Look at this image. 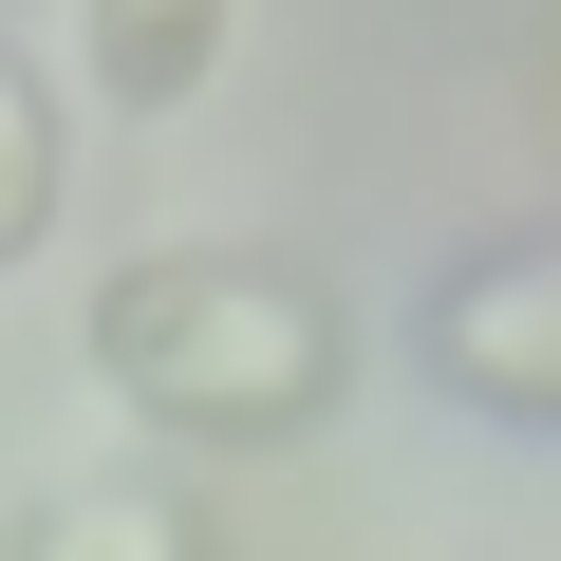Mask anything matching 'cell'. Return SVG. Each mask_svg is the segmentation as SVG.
<instances>
[{"mask_svg": "<svg viewBox=\"0 0 561 561\" xmlns=\"http://www.w3.org/2000/svg\"><path fill=\"white\" fill-rule=\"evenodd\" d=\"M76 76H94L113 113L206 94V76H225V0H113V20H76Z\"/></svg>", "mask_w": 561, "mask_h": 561, "instance_id": "277c9868", "label": "cell"}, {"mask_svg": "<svg viewBox=\"0 0 561 561\" xmlns=\"http://www.w3.org/2000/svg\"><path fill=\"white\" fill-rule=\"evenodd\" d=\"M542 131H561V57H542Z\"/></svg>", "mask_w": 561, "mask_h": 561, "instance_id": "8992f818", "label": "cell"}, {"mask_svg": "<svg viewBox=\"0 0 561 561\" xmlns=\"http://www.w3.org/2000/svg\"><path fill=\"white\" fill-rule=\"evenodd\" d=\"M0 561H225V524H206L187 468H76L0 524Z\"/></svg>", "mask_w": 561, "mask_h": 561, "instance_id": "3957f363", "label": "cell"}, {"mask_svg": "<svg viewBox=\"0 0 561 561\" xmlns=\"http://www.w3.org/2000/svg\"><path fill=\"white\" fill-rule=\"evenodd\" d=\"M412 356H431V393H468L505 431H561V225H486L412 300Z\"/></svg>", "mask_w": 561, "mask_h": 561, "instance_id": "7a4b0ae2", "label": "cell"}, {"mask_svg": "<svg viewBox=\"0 0 561 561\" xmlns=\"http://www.w3.org/2000/svg\"><path fill=\"white\" fill-rule=\"evenodd\" d=\"M57 187H76V113H57V76H38V38L0 20V262H38Z\"/></svg>", "mask_w": 561, "mask_h": 561, "instance_id": "5b68a950", "label": "cell"}, {"mask_svg": "<svg viewBox=\"0 0 561 561\" xmlns=\"http://www.w3.org/2000/svg\"><path fill=\"white\" fill-rule=\"evenodd\" d=\"M76 356L169 449H319L356 393V300L300 243H131L76 300Z\"/></svg>", "mask_w": 561, "mask_h": 561, "instance_id": "6da1fadb", "label": "cell"}]
</instances>
